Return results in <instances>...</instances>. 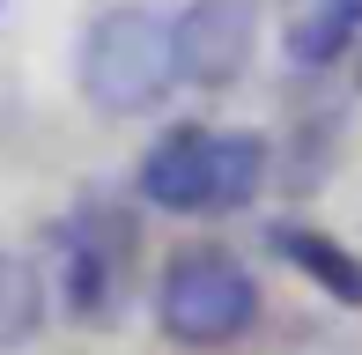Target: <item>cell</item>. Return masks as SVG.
Masks as SVG:
<instances>
[{"label":"cell","instance_id":"6da1fadb","mask_svg":"<svg viewBox=\"0 0 362 355\" xmlns=\"http://www.w3.org/2000/svg\"><path fill=\"white\" fill-rule=\"evenodd\" d=\"M74 74H81L89 111H104V119H141V111H156L163 96L177 89L170 23L148 15V8H104V15H89L81 52H74Z\"/></svg>","mask_w":362,"mask_h":355},{"label":"cell","instance_id":"7a4b0ae2","mask_svg":"<svg viewBox=\"0 0 362 355\" xmlns=\"http://www.w3.org/2000/svg\"><path fill=\"white\" fill-rule=\"evenodd\" d=\"M156 326L177 348H229L259 326V281L237 252L185 245L156 281Z\"/></svg>","mask_w":362,"mask_h":355},{"label":"cell","instance_id":"3957f363","mask_svg":"<svg viewBox=\"0 0 362 355\" xmlns=\"http://www.w3.org/2000/svg\"><path fill=\"white\" fill-rule=\"evenodd\" d=\"M170 52H177V82L192 89L244 82L259 52V0H185L170 15Z\"/></svg>","mask_w":362,"mask_h":355},{"label":"cell","instance_id":"277c9868","mask_svg":"<svg viewBox=\"0 0 362 355\" xmlns=\"http://www.w3.org/2000/svg\"><path fill=\"white\" fill-rule=\"evenodd\" d=\"M119 289H126V230L119 222L81 215L59 230V303L81 326L119 318Z\"/></svg>","mask_w":362,"mask_h":355},{"label":"cell","instance_id":"5b68a950","mask_svg":"<svg viewBox=\"0 0 362 355\" xmlns=\"http://www.w3.org/2000/svg\"><path fill=\"white\" fill-rule=\"evenodd\" d=\"M215 126H170L141 156V200L163 215H215Z\"/></svg>","mask_w":362,"mask_h":355},{"label":"cell","instance_id":"8992f818","mask_svg":"<svg viewBox=\"0 0 362 355\" xmlns=\"http://www.w3.org/2000/svg\"><path fill=\"white\" fill-rule=\"evenodd\" d=\"M267 245L281 252V260L303 274V281H318L325 296L340 303V311H362V260L340 245V237L303 230V222H274V230H267Z\"/></svg>","mask_w":362,"mask_h":355},{"label":"cell","instance_id":"52a82bcc","mask_svg":"<svg viewBox=\"0 0 362 355\" xmlns=\"http://www.w3.org/2000/svg\"><path fill=\"white\" fill-rule=\"evenodd\" d=\"M355 30H362V0H296L281 23V45L296 67H333L355 52Z\"/></svg>","mask_w":362,"mask_h":355},{"label":"cell","instance_id":"ba28073f","mask_svg":"<svg viewBox=\"0 0 362 355\" xmlns=\"http://www.w3.org/2000/svg\"><path fill=\"white\" fill-rule=\"evenodd\" d=\"M52 311V289H45V267L23 260V252H0V355L30 348Z\"/></svg>","mask_w":362,"mask_h":355},{"label":"cell","instance_id":"9c48e42d","mask_svg":"<svg viewBox=\"0 0 362 355\" xmlns=\"http://www.w3.org/2000/svg\"><path fill=\"white\" fill-rule=\"evenodd\" d=\"M348 59H355V89H362V30H355V52Z\"/></svg>","mask_w":362,"mask_h":355},{"label":"cell","instance_id":"30bf717a","mask_svg":"<svg viewBox=\"0 0 362 355\" xmlns=\"http://www.w3.org/2000/svg\"><path fill=\"white\" fill-rule=\"evenodd\" d=\"M0 8H8V0H0Z\"/></svg>","mask_w":362,"mask_h":355}]
</instances>
